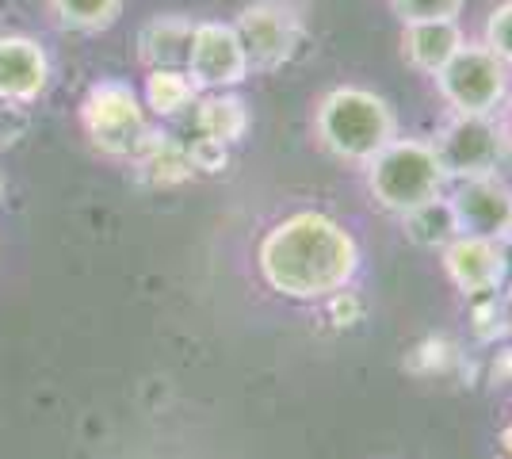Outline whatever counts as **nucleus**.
I'll return each mask as SVG.
<instances>
[{"label":"nucleus","mask_w":512,"mask_h":459,"mask_svg":"<svg viewBox=\"0 0 512 459\" xmlns=\"http://www.w3.org/2000/svg\"><path fill=\"white\" fill-rule=\"evenodd\" d=\"M50 54L31 35H0V100L31 108L50 88Z\"/></svg>","instance_id":"11"},{"label":"nucleus","mask_w":512,"mask_h":459,"mask_svg":"<svg viewBox=\"0 0 512 459\" xmlns=\"http://www.w3.org/2000/svg\"><path fill=\"white\" fill-rule=\"evenodd\" d=\"M402 230H406V238L413 241L417 249H432V253H440V249L459 234V226H455V211H451L448 196L440 192V196L425 199L421 207L406 211V215H402Z\"/></svg>","instance_id":"16"},{"label":"nucleus","mask_w":512,"mask_h":459,"mask_svg":"<svg viewBox=\"0 0 512 459\" xmlns=\"http://www.w3.org/2000/svg\"><path fill=\"white\" fill-rule=\"evenodd\" d=\"M363 169H367L371 203L386 215H398V219L448 188V176L436 161L432 142H425V138H402L398 134Z\"/></svg>","instance_id":"3"},{"label":"nucleus","mask_w":512,"mask_h":459,"mask_svg":"<svg viewBox=\"0 0 512 459\" xmlns=\"http://www.w3.org/2000/svg\"><path fill=\"white\" fill-rule=\"evenodd\" d=\"M314 138L344 165H367L386 142L398 138V115L379 92L363 85L329 88L314 108Z\"/></svg>","instance_id":"2"},{"label":"nucleus","mask_w":512,"mask_h":459,"mask_svg":"<svg viewBox=\"0 0 512 459\" xmlns=\"http://www.w3.org/2000/svg\"><path fill=\"white\" fill-rule=\"evenodd\" d=\"M432 81L451 115H497L509 100L512 69L486 43H463Z\"/></svg>","instance_id":"5"},{"label":"nucleus","mask_w":512,"mask_h":459,"mask_svg":"<svg viewBox=\"0 0 512 459\" xmlns=\"http://www.w3.org/2000/svg\"><path fill=\"white\" fill-rule=\"evenodd\" d=\"M497 249H501V261H505V299H512V234L497 241Z\"/></svg>","instance_id":"26"},{"label":"nucleus","mask_w":512,"mask_h":459,"mask_svg":"<svg viewBox=\"0 0 512 459\" xmlns=\"http://www.w3.org/2000/svg\"><path fill=\"white\" fill-rule=\"evenodd\" d=\"M50 20L73 35H100L123 16V0H46Z\"/></svg>","instance_id":"17"},{"label":"nucleus","mask_w":512,"mask_h":459,"mask_svg":"<svg viewBox=\"0 0 512 459\" xmlns=\"http://www.w3.org/2000/svg\"><path fill=\"white\" fill-rule=\"evenodd\" d=\"M490 383L497 387V391H505V387H512V349H501L497 356H493V364H490Z\"/></svg>","instance_id":"25"},{"label":"nucleus","mask_w":512,"mask_h":459,"mask_svg":"<svg viewBox=\"0 0 512 459\" xmlns=\"http://www.w3.org/2000/svg\"><path fill=\"white\" fill-rule=\"evenodd\" d=\"M470 329L478 337V345H497L512 333V306L505 291L497 295H478L470 299Z\"/></svg>","instance_id":"18"},{"label":"nucleus","mask_w":512,"mask_h":459,"mask_svg":"<svg viewBox=\"0 0 512 459\" xmlns=\"http://www.w3.org/2000/svg\"><path fill=\"white\" fill-rule=\"evenodd\" d=\"M432 150L448 184H455L497 173L512 150V134L497 115H448L432 138Z\"/></svg>","instance_id":"6"},{"label":"nucleus","mask_w":512,"mask_h":459,"mask_svg":"<svg viewBox=\"0 0 512 459\" xmlns=\"http://www.w3.org/2000/svg\"><path fill=\"white\" fill-rule=\"evenodd\" d=\"M325 303V314H329V322L337 329H352V326H360L363 322V299H360V291H352V284L341 287V291H333L329 299H321Z\"/></svg>","instance_id":"22"},{"label":"nucleus","mask_w":512,"mask_h":459,"mask_svg":"<svg viewBox=\"0 0 512 459\" xmlns=\"http://www.w3.org/2000/svg\"><path fill=\"white\" fill-rule=\"evenodd\" d=\"M482 43L490 46L493 54L512 69V0H501L486 20V31H482Z\"/></svg>","instance_id":"21"},{"label":"nucleus","mask_w":512,"mask_h":459,"mask_svg":"<svg viewBox=\"0 0 512 459\" xmlns=\"http://www.w3.org/2000/svg\"><path fill=\"white\" fill-rule=\"evenodd\" d=\"M234 31L249 54V69H260V73H272L283 66L295 54L302 35L299 16L279 0H256L249 8H241Z\"/></svg>","instance_id":"8"},{"label":"nucleus","mask_w":512,"mask_h":459,"mask_svg":"<svg viewBox=\"0 0 512 459\" xmlns=\"http://www.w3.org/2000/svg\"><path fill=\"white\" fill-rule=\"evenodd\" d=\"M509 306H512V299H509Z\"/></svg>","instance_id":"30"},{"label":"nucleus","mask_w":512,"mask_h":459,"mask_svg":"<svg viewBox=\"0 0 512 459\" xmlns=\"http://www.w3.org/2000/svg\"><path fill=\"white\" fill-rule=\"evenodd\" d=\"M459 234L501 241L512 234V184L497 173L455 180L448 192Z\"/></svg>","instance_id":"9"},{"label":"nucleus","mask_w":512,"mask_h":459,"mask_svg":"<svg viewBox=\"0 0 512 459\" xmlns=\"http://www.w3.org/2000/svg\"><path fill=\"white\" fill-rule=\"evenodd\" d=\"M77 115H81V131L92 142V150L115 161H134L153 131L142 92L115 77L88 85Z\"/></svg>","instance_id":"4"},{"label":"nucleus","mask_w":512,"mask_h":459,"mask_svg":"<svg viewBox=\"0 0 512 459\" xmlns=\"http://www.w3.org/2000/svg\"><path fill=\"white\" fill-rule=\"evenodd\" d=\"M402 54L417 73L436 77L451 62V54L467 43L459 20H425V23H402Z\"/></svg>","instance_id":"13"},{"label":"nucleus","mask_w":512,"mask_h":459,"mask_svg":"<svg viewBox=\"0 0 512 459\" xmlns=\"http://www.w3.org/2000/svg\"><path fill=\"white\" fill-rule=\"evenodd\" d=\"M184 73L192 77V85L199 92H222V88L241 85L253 69H249V54L237 39L234 23L195 20L192 50H188Z\"/></svg>","instance_id":"7"},{"label":"nucleus","mask_w":512,"mask_h":459,"mask_svg":"<svg viewBox=\"0 0 512 459\" xmlns=\"http://www.w3.org/2000/svg\"><path fill=\"white\" fill-rule=\"evenodd\" d=\"M501 452H505V459H512V414L505 421V429H501Z\"/></svg>","instance_id":"27"},{"label":"nucleus","mask_w":512,"mask_h":459,"mask_svg":"<svg viewBox=\"0 0 512 459\" xmlns=\"http://www.w3.org/2000/svg\"><path fill=\"white\" fill-rule=\"evenodd\" d=\"M459 356V349L451 345L448 337H440V333H432V337H425V341H417L413 349H409L406 356V368L413 375H440L448 372V364Z\"/></svg>","instance_id":"19"},{"label":"nucleus","mask_w":512,"mask_h":459,"mask_svg":"<svg viewBox=\"0 0 512 459\" xmlns=\"http://www.w3.org/2000/svg\"><path fill=\"white\" fill-rule=\"evenodd\" d=\"M192 31L195 20L188 16H153L138 27V62L142 69H184L188 66V50H192Z\"/></svg>","instance_id":"12"},{"label":"nucleus","mask_w":512,"mask_h":459,"mask_svg":"<svg viewBox=\"0 0 512 459\" xmlns=\"http://www.w3.org/2000/svg\"><path fill=\"white\" fill-rule=\"evenodd\" d=\"M467 0H390L394 16L402 23H425V20H459Z\"/></svg>","instance_id":"20"},{"label":"nucleus","mask_w":512,"mask_h":459,"mask_svg":"<svg viewBox=\"0 0 512 459\" xmlns=\"http://www.w3.org/2000/svg\"><path fill=\"white\" fill-rule=\"evenodd\" d=\"M199 100V88L184 69H150L146 73V88H142V104L157 119H180L188 115Z\"/></svg>","instance_id":"15"},{"label":"nucleus","mask_w":512,"mask_h":459,"mask_svg":"<svg viewBox=\"0 0 512 459\" xmlns=\"http://www.w3.org/2000/svg\"><path fill=\"white\" fill-rule=\"evenodd\" d=\"M188 161H192L195 173H222L230 165V146L214 142V138H192L188 142Z\"/></svg>","instance_id":"23"},{"label":"nucleus","mask_w":512,"mask_h":459,"mask_svg":"<svg viewBox=\"0 0 512 459\" xmlns=\"http://www.w3.org/2000/svg\"><path fill=\"white\" fill-rule=\"evenodd\" d=\"M440 264L451 287L463 299H478V295H497L505 291V261L501 249L490 238H470V234H455V238L440 249Z\"/></svg>","instance_id":"10"},{"label":"nucleus","mask_w":512,"mask_h":459,"mask_svg":"<svg viewBox=\"0 0 512 459\" xmlns=\"http://www.w3.org/2000/svg\"><path fill=\"white\" fill-rule=\"evenodd\" d=\"M192 119H195V131L203 134V138L222 142V146H234L249 131V108H245V100L237 92H230V88H222V92H199Z\"/></svg>","instance_id":"14"},{"label":"nucleus","mask_w":512,"mask_h":459,"mask_svg":"<svg viewBox=\"0 0 512 459\" xmlns=\"http://www.w3.org/2000/svg\"><path fill=\"white\" fill-rule=\"evenodd\" d=\"M505 127H509V134H512V108H509V123H505Z\"/></svg>","instance_id":"29"},{"label":"nucleus","mask_w":512,"mask_h":459,"mask_svg":"<svg viewBox=\"0 0 512 459\" xmlns=\"http://www.w3.org/2000/svg\"><path fill=\"white\" fill-rule=\"evenodd\" d=\"M0 203H4V173H0Z\"/></svg>","instance_id":"28"},{"label":"nucleus","mask_w":512,"mask_h":459,"mask_svg":"<svg viewBox=\"0 0 512 459\" xmlns=\"http://www.w3.org/2000/svg\"><path fill=\"white\" fill-rule=\"evenodd\" d=\"M256 272L268 291L291 303H321L360 272L352 230L325 211H295L272 222L256 245Z\"/></svg>","instance_id":"1"},{"label":"nucleus","mask_w":512,"mask_h":459,"mask_svg":"<svg viewBox=\"0 0 512 459\" xmlns=\"http://www.w3.org/2000/svg\"><path fill=\"white\" fill-rule=\"evenodd\" d=\"M27 127L23 119V104H12V100H0V142H16V134Z\"/></svg>","instance_id":"24"}]
</instances>
